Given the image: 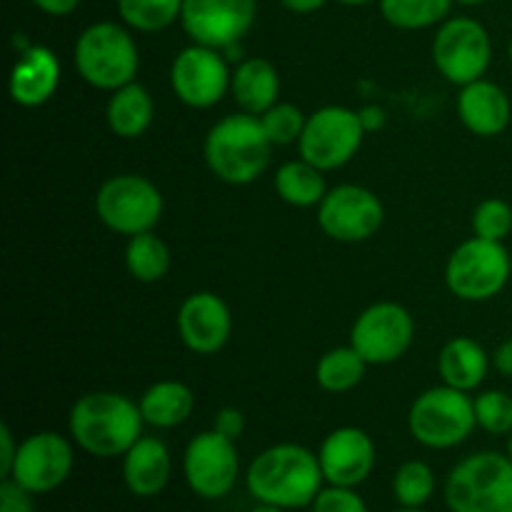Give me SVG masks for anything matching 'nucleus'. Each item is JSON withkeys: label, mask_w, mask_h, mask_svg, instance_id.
Masks as SVG:
<instances>
[{"label": "nucleus", "mask_w": 512, "mask_h": 512, "mask_svg": "<svg viewBox=\"0 0 512 512\" xmlns=\"http://www.w3.org/2000/svg\"><path fill=\"white\" fill-rule=\"evenodd\" d=\"M323 468L318 453L295 443H280L263 450L245 473L248 493L258 503L283 510L310 508L323 490Z\"/></svg>", "instance_id": "f257e3e1"}, {"label": "nucleus", "mask_w": 512, "mask_h": 512, "mask_svg": "<svg viewBox=\"0 0 512 512\" xmlns=\"http://www.w3.org/2000/svg\"><path fill=\"white\" fill-rule=\"evenodd\" d=\"M140 405L120 393H88L70 408L68 430L75 445L95 458H120L143 438Z\"/></svg>", "instance_id": "f03ea898"}, {"label": "nucleus", "mask_w": 512, "mask_h": 512, "mask_svg": "<svg viewBox=\"0 0 512 512\" xmlns=\"http://www.w3.org/2000/svg\"><path fill=\"white\" fill-rule=\"evenodd\" d=\"M203 150L215 178L228 185H250L268 168L273 143L258 115L240 110L208 130Z\"/></svg>", "instance_id": "7ed1b4c3"}, {"label": "nucleus", "mask_w": 512, "mask_h": 512, "mask_svg": "<svg viewBox=\"0 0 512 512\" xmlns=\"http://www.w3.org/2000/svg\"><path fill=\"white\" fill-rule=\"evenodd\" d=\"M75 68L80 78L98 90L115 93L133 83L140 68V53L128 28L110 20L88 25L75 40Z\"/></svg>", "instance_id": "20e7f679"}, {"label": "nucleus", "mask_w": 512, "mask_h": 512, "mask_svg": "<svg viewBox=\"0 0 512 512\" xmlns=\"http://www.w3.org/2000/svg\"><path fill=\"white\" fill-rule=\"evenodd\" d=\"M450 512H512V460L508 453H473L445 480Z\"/></svg>", "instance_id": "39448f33"}, {"label": "nucleus", "mask_w": 512, "mask_h": 512, "mask_svg": "<svg viewBox=\"0 0 512 512\" xmlns=\"http://www.w3.org/2000/svg\"><path fill=\"white\" fill-rule=\"evenodd\" d=\"M410 435L430 450H450L478 428L475 400L450 385H438L413 400L408 413Z\"/></svg>", "instance_id": "423d86ee"}, {"label": "nucleus", "mask_w": 512, "mask_h": 512, "mask_svg": "<svg viewBox=\"0 0 512 512\" xmlns=\"http://www.w3.org/2000/svg\"><path fill=\"white\" fill-rule=\"evenodd\" d=\"M512 275V258L503 243L473 235L450 253L445 265V285L468 303H485L505 290Z\"/></svg>", "instance_id": "0eeeda50"}, {"label": "nucleus", "mask_w": 512, "mask_h": 512, "mask_svg": "<svg viewBox=\"0 0 512 512\" xmlns=\"http://www.w3.org/2000/svg\"><path fill=\"white\" fill-rule=\"evenodd\" d=\"M95 215L108 230L133 238L160 223L163 195L143 175H113L95 193Z\"/></svg>", "instance_id": "6e6552de"}, {"label": "nucleus", "mask_w": 512, "mask_h": 512, "mask_svg": "<svg viewBox=\"0 0 512 512\" xmlns=\"http://www.w3.org/2000/svg\"><path fill=\"white\" fill-rule=\"evenodd\" d=\"M430 55L440 75L463 88L488 73L493 60V40L480 20L460 15L438 25Z\"/></svg>", "instance_id": "1a4fd4ad"}, {"label": "nucleus", "mask_w": 512, "mask_h": 512, "mask_svg": "<svg viewBox=\"0 0 512 512\" xmlns=\"http://www.w3.org/2000/svg\"><path fill=\"white\" fill-rule=\"evenodd\" d=\"M365 138L358 110L345 105H325L308 115L303 135L298 140L300 158L313 163L323 173L338 170L355 158Z\"/></svg>", "instance_id": "9d476101"}, {"label": "nucleus", "mask_w": 512, "mask_h": 512, "mask_svg": "<svg viewBox=\"0 0 512 512\" xmlns=\"http://www.w3.org/2000/svg\"><path fill=\"white\" fill-rule=\"evenodd\" d=\"M228 58L223 50L208 48V45H188L180 50L170 65V88L175 98L188 108H213L230 90Z\"/></svg>", "instance_id": "9b49d317"}, {"label": "nucleus", "mask_w": 512, "mask_h": 512, "mask_svg": "<svg viewBox=\"0 0 512 512\" xmlns=\"http://www.w3.org/2000/svg\"><path fill=\"white\" fill-rule=\"evenodd\" d=\"M183 475L188 488L203 500H220L235 488L240 475V458L235 440L218 430L195 435L183 455Z\"/></svg>", "instance_id": "f8f14e48"}, {"label": "nucleus", "mask_w": 512, "mask_h": 512, "mask_svg": "<svg viewBox=\"0 0 512 512\" xmlns=\"http://www.w3.org/2000/svg\"><path fill=\"white\" fill-rule=\"evenodd\" d=\"M415 323L408 308L398 303H375L355 318L350 345L368 365H390L408 353Z\"/></svg>", "instance_id": "ddd939ff"}, {"label": "nucleus", "mask_w": 512, "mask_h": 512, "mask_svg": "<svg viewBox=\"0 0 512 512\" xmlns=\"http://www.w3.org/2000/svg\"><path fill=\"white\" fill-rule=\"evenodd\" d=\"M385 220V208L373 190L345 183L328 190L318 205V225L328 238L360 243L373 238Z\"/></svg>", "instance_id": "4468645a"}, {"label": "nucleus", "mask_w": 512, "mask_h": 512, "mask_svg": "<svg viewBox=\"0 0 512 512\" xmlns=\"http://www.w3.org/2000/svg\"><path fill=\"white\" fill-rule=\"evenodd\" d=\"M258 13V0H183L180 23L198 45L225 50L243 43Z\"/></svg>", "instance_id": "2eb2a0df"}, {"label": "nucleus", "mask_w": 512, "mask_h": 512, "mask_svg": "<svg viewBox=\"0 0 512 512\" xmlns=\"http://www.w3.org/2000/svg\"><path fill=\"white\" fill-rule=\"evenodd\" d=\"M73 460L75 455L68 440L53 430H43L28 435L18 445V455L8 478L33 495L53 493L70 478Z\"/></svg>", "instance_id": "dca6fc26"}, {"label": "nucleus", "mask_w": 512, "mask_h": 512, "mask_svg": "<svg viewBox=\"0 0 512 512\" xmlns=\"http://www.w3.org/2000/svg\"><path fill=\"white\" fill-rule=\"evenodd\" d=\"M233 333V315L220 295L200 290L188 295L178 310V335L195 355H215Z\"/></svg>", "instance_id": "f3484780"}, {"label": "nucleus", "mask_w": 512, "mask_h": 512, "mask_svg": "<svg viewBox=\"0 0 512 512\" xmlns=\"http://www.w3.org/2000/svg\"><path fill=\"white\" fill-rule=\"evenodd\" d=\"M320 468L328 485L358 488L375 468V443L365 430L345 425L325 435L318 450Z\"/></svg>", "instance_id": "a211bd4d"}, {"label": "nucleus", "mask_w": 512, "mask_h": 512, "mask_svg": "<svg viewBox=\"0 0 512 512\" xmlns=\"http://www.w3.org/2000/svg\"><path fill=\"white\" fill-rule=\"evenodd\" d=\"M60 85V60L45 45H28L10 70V98L23 108L48 103Z\"/></svg>", "instance_id": "6ab92c4d"}, {"label": "nucleus", "mask_w": 512, "mask_h": 512, "mask_svg": "<svg viewBox=\"0 0 512 512\" xmlns=\"http://www.w3.org/2000/svg\"><path fill=\"white\" fill-rule=\"evenodd\" d=\"M460 123L480 138H495L510 125L512 103L503 88L493 80H473L458 95Z\"/></svg>", "instance_id": "aec40b11"}, {"label": "nucleus", "mask_w": 512, "mask_h": 512, "mask_svg": "<svg viewBox=\"0 0 512 512\" xmlns=\"http://www.w3.org/2000/svg\"><path fill=\"white\" fill-rule=\"evenodd\" d=\"M173 458L163 440L140 438L123 455V483L135 498H155L168 485Z\"/></svg>", "instance_id": "412c9836"}, {"label": "nucleus", "mask_w": 512, "mask_h": 512, "mask_svg": "<svg viewBox=\"0 0 512 512\" xmlns=\"http://www.w3.org/2000/svg\"><path fill=\"white\" fill-rule=\"evenodd\" d=\"M230 93L243 113L263 115L278 103L280 75L275 65L265 58H245L235 65L230 78Z\"/></svg>", "instance_id": "4be33fe9"}, {"label": "nucleus", "mask_w": 512, "mask_h": 512, "mask_svg": "<svg viewBox=\"0 0 512 512\" xmlns=\"http://www.w3.org/2000/svg\"><path fill=\"white\" fill-rule=\"evenodd\" d=\"M490 365H493L490 355L473 338L448 340L438 358L443 383L450 385V388L463 390V393H473L485 383Z\"/></svg>", "instance_id": "5701e85b"}, {"label": "nucleus", "mask_w": 512, "mask_h": 512, "mask_svg": "<svg viewBox=\"0 0 512 512\" xmlns=\"http://www.w3.org/2000/svg\"><path fill=\"white\" fill-rule=\"evenodd\" d=\"M140 413L143 420L153 428H178L193 415L195 395L180 380H160L150 385L140 398Z\"/></svg>", "instance_id": "b1692460"}, {"label": "nucleus", "mask_w": 512, "mask_h": 512, "mask_svg": "<svg viewBox=\"0 0 512 512\" xmlns=\"http://www.w3.org/2000/svg\"><path fill=\"white\" fill-rule=\"evenodd\" d=\"M155 115L153 98H150L148 90L143 85L133 83L123 85V88L115 90L108 100V108H105V118H108V128L113 130L118 138L135 140L150 128Z\"/></svg>", "instance_id": "393cba45"}, {"label": "nucleus", "mask_w": 512, "mask_h": 512, "mask_svg": "<svg viewBox=\"0 0 512 512\" xmlns=\"http://www.w3.org/2000/svg\"><path fill=\"white\" fill-rule=\"evenodd\" d=\"M273 183L280 200H285L293 208H313V205H320V200L328 193L323 170L303 158L280 165Z\"/></svg>", "instance_id": "a878e982"}, {"label": "nucleus", "mask_w": 512, "mask_h": 512, "mask_svg": "<svg viewBox=\"0 0 512 512\" xmlns=\"http://www.w3.org/2000/svg\"><path fill=\"white\" fill-rule=\"evenodd\" d=\"M365 368H368V363L363 360V355L353 345H343V348L328 350L318 360L315 380H318V385L325 393L343 395L363 383Z\"/></svg>", "instance_id": "bb28decb"}, {"label": "nucleus", "mask_w": 512, "mask_h": 512, "mask_svg": "<svg viewBox=\"0 0 512 512\" xmlns=\"http://www.w3.org/2000/svg\"><path fill=\"white\" fill-rule=\"evenodd\" d=\"M125 268L138 283H158L170 268V250L153 230L128 238Z\"/></svg>", "instance_id": "cd10ccee"}, {"label": "nucleus", "mask_w": 512, "mask_h": 512, "mask_svg": "<svg viewBox=\"0 0 512 512\" xmlns=\"http://www.w3.org/2000/svg\"><path fill=\"white\" fill-rule=\"evenodd\" d=\"M455 0H380V13L393 28L425 30L448 20Z\"/></svg>", "instance_id": "c85d7f7f"}, {"label": "nucleus", "mask_w": 512, "mask_h": 512, "mask_svg": "<svg viewBox=\"0 0 512 512\" xmlns=\"http://www.w3.org/2000/svg\"><path fill=\"white\" fill-rule=\"evenodd\" d=\"M118 13L138 33H160L183 13V0H118Z\"/></svg>", "instance_id": "c756f323"}, {"label": "nucleus", "mask_w": 512, "mask_h": 512, "mask_svg": "<svg viewBox=\"0 0 512 512\" xmlns=\"http://www.w3.org/2000/svg\"><path fill=\"white\" fill-rule=\"evenodd\" d=\"M435 493V473L423 460H408L393 475V495L400 508H423Z\"/></svg>", "instance_id": "7c9ffc66"}, {"label": "nucleus", "mask_w": 512, "mask_h": 512, "mask_svg": "<svg viewBox=\"0 0 512 512\" xmlns=\"http://www.w3.org/2000/svg\"><path fill=\"white\" fill-rule=\"evenodd\" d=\"M475 420L488 435L512 433V395L505 390H485L475 398Z\"/></svg>", "instance_id": "2f4dec72"}, {"label": "nucleus", "mask_w": 512, "mask_h": 512, "mask_svg": "<svg viewBox=\"0 0 512 512\" xmlns=\"http://www.w3.org/2000/svg\"><path fill=\"white\" fill-rule=\"evenodd\" d=\"M260 123H263L265 133H268L270 143L273 145H290V143H298L300 135H303L305 118L303 110L293 103H275L273 108L265 110L260 115Z\"/></svg>", "instance_id": "473e14b6"}, {"label": "nucleus", "mask_w": 512, "mask_h": 512, "mask_svg": "<svg viewBox=\"0 0 512 512\" xmlns=\"http://www.w3.org/2000/svg\"><path fill=\"white\" fill-rule=\"evenodd\" d=\"M473 235L495 243H505L512 233V205L500 198H488L473 210Z\"/></svg>", "instance_id": "72a5a7b5"}, {"label": "nucleus", "mask_w": 512, "mask_h": 512, "mask_svg": "<svg viewBox=\"0 0 512 512\" xmlns=\"http://www.w3.org/2000/svg\"><path fill=\"white\" fill-rule=\"evenodd\" d=\"M313 512H368L363 495L355 493V488L343 485H325L318 498L310 505Z\"/></svg>", "instance_id": "f704fd0d"}, {"label": "nucleus", "mask_w": 512, "mask_h": 512, "mask_svg": "<svg viewBox=\"0 0 512 512\" xmlns=\"http://www.w3.org/2000/svg\"><path fill=\"white\" fill-rule=\"evenodd\" d=\"M0 512H35L33 493L15 480L3 478V483H0Z\"/></svg>", "instance_id": "c9c22d12"}, {"label": "nucleus", "mask_w": 512, "mask_h": 512, "mask_svg": "<svg viewBox=\"0 0 512 512\" xmlns=\"http://www.w3.org/2000/svg\"><path fill=\"white\" fill-rule=\"evenodd\" d=\"M213 430L223 433L225 438L238 440L245 430V415L240 413L238 408H220L218 413H215Z\"/></svg>", "instance_id": "e433bc0d"}, {"label": "nucleus", "mask_w": 512, "mask_h": 512, "mask_svg": "<svg viewBox=\"0 0 512 512\" xmlns=\"http://www.w3.org/2000/svg\"><path fill=\"white\" fill-rule=\"evenodd\" d=\"M18 445L15 443L13 433H10L8 425H0V478H8L10 470H13L15 455H18Z\"/></svg>", "instance_id": "4c0bfd02"}, {"label": "nucleus", "mask_w": 512, "mask_h": 512, "mask_svg": "<svg viewBox=\"0 0 512 512\" xmlns=\"http://www.w3.org/2000/svg\"><path fill=\"white\" fill-rule=\"evenodd\" d=\"M38 10H43L45 15H53V18H65V15L75 13V8L80 5V0H30Z\"/></svg>", "instance_id": "58836bf2"}, {"label": "nucleus", "mask_w": 512, "mask_h": 512, "mask_svg": "<svg viewBox=\"0 0 512 512\" xmlns=\"http://www.w3.org/2000/svg\"><path fill=\"white\" fill-rule=\"evenodd\" d=\"M490 360H493V368L498 370L503 378H512V338L500 343L498 348H495V353L490 355Z\"/></svg>", "instance_id": "ea45409f"}, {"label": "nucleus", "mask_w": 512, "mask_h": 512, "mask_svg": "<svg viewBox=\"0 0 512 512\" xmlns=\"http://www.w3.org/2000/svg\"><path fill=\"white\" fill-rule=\"evenodd\" d=\"M358 115L365 133H373V130H380L385 125V110L378 108V105H365V108L358 110Z\"/></svg>", "instance_id": "a19ab883"}, {"label": "nucleus", "mask_w": 512, "mask_h": 512, "mask_svg": "<svg viewBox=\"0 0 512 512\" xmlns=\"http://www.w3.org/2000/svg\"><path fill=\"white\" fill-rule=\"evenodd\" d=\"M325 3H328V0H280V5L295 15H310L315 13V10L323 8Z\"/></svg>", "instance_id": "79ce46f5"}, {"label": "nucleus", "mask_w": 512, "mask_h": 512, "mask_svg": "<svg viewBox=\"0 0 512 512\" xmlns=\"http://www.w3.org/2000/svg\"><path fill=\"white\" fill-rule=\"evenodd\" d=\"M250 512H288V510H283V508H278V505H268V503H258L255 505L253 510Z\"/></svg>", "instance_id": "37998d69"}, {"label": "nucleus", "mask_w": 512, "mask_h": 512, "mask_svg": "<svg viewBox=\"0 0 512 512\" xmlns=\"http://www.w3.org/2000/svg\"><path fill=\"white\" fill-rule=\"evenodd\" d=\"M335 3H340V5H368V3H373V0H335Z\"/></svg>", "instance_id": "c03bdc74"}, {"label": "nucleus", "mask_w": 512, "mask_h": 512, "mask_svg": "<svg viewBox=\"0 0 512 512\" xmlns=\"http://www.w3.org/2000/svg\"><path fill=\"white\" fill-rule=\"evenodd\" d=\"M455 3H460V5H483V3H488V0H455Z\"/></svg>", "instance_id": "a18cd8bd"}, {"label": "nucleus", "mask_w": 512, "mask_h": 512, "mask_svg": "<svg viewBox=\"0 0 512 512\" xmlns=\"http://www.w3.org/2000/svg\"><path fill=\"white\" fill-rule=\"evenodd\" d=\"M395 512H425L423 508H400V510H395Z\"/></svg>", "instance_id": "49530a36"}, {"label": "nucleus", "mask_w": 512, "mask_h": 512, "mask_svg": "<svg viewBox=\"0 0 512 512\" xmlns=\"http://www.w3.org/2000/svg\"><path fill=\"white\" fill-rule=\"evenodd\" d=\"M508 455H510V460H512V433L508 435Z\"/></svg>", "instance_id": "de8ad7c7"}, {"label": "nucleus", "mask_w": 512, "mask_h": 512, "mask_svg": "<svg viewBox=\"0 0 512 512\" xmlns=\"http://www.w3.org/2000/svg\"><path fill=\"white\" fill-rule=\"evenodd\" d=\"M508 58H510V65H512V40H510V45H508Z\"/></svg>", "instance_id": "09e8293b"}]
</instances>
